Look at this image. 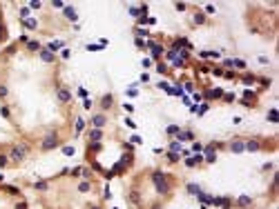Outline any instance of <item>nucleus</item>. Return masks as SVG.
Here are the masks:
<instances>
[{
  "mask_svg": "<svg viewBox=\"0 0 279 209\" xmlns=\"http://www.w3.org/2000/svg\"><path fill=\"white\" fill-rule=\"evenodd\" d=\"M152 183H154V187L156 191L161 196H170V191H172V187H170V183H168V176L163 171H152Z\"/></svg>",
  "mask_w": 279,
  "mask_h": 209,
  "instance_id": "obj_1",
  "label": "nucleus"
},
{
  "mask_svg": "<svg viewBox=\"0 0 279 209\" xmlns=\"http://www.w3.org/2000/svg\"><path fill=\"white\" fill-rule=\"evenodd\" d=\"M60 145V138H58V134L56 131H49L47 136L43 138V143H40V147L45 151H49V149H54V147H58Z\"/></svg>",
  "mask_w": 279,
  "mask_h": 209,
  "instance_id": "obj_2",
  "label": "nucleus"
},
{
  "mask_svg": "<svg viewBox=\"0 0 279 209\" xmlns=\"http://www.w3.org/2000/svg\"><path fill=\"white\" fill-rule=\"evenodd\" d=\"M145 47L150 49V56H152V58H154V60H159V58H161L163 54H165V47H163L161 42H154V40H147V42H145Z\"/></svg>",
  "mask_w": 279,
  "mask_h": 209,
  "instance_id": "obj_3",
  "label": "nucleus"
},
{
  "mask_svg": "<svg viewBox=\"0 0 279 209\" xmlns=\"http://www.w3.org/2000/svg\"><path fill=\"white\" fill-rule=\"evenodd\" d=\"M27 151H29V147H27V145H16L14 149H11V160H14V162H20V160H25Z\"/></svg>",
  "mask_w": 279,
  "mask_h": 209,
  "instance_id": "obj_4",
  "label": "nucleus"
},
{
  "mask_svg": "<svg viewBox=\"0 0 279 209\" xmlns=\"http://www.w3.org/2000/svg\"><path fill=\"white\" fill-rule=\"evenodd\" d=\"M201 156H203V160H206V162H214V160H217V149L212 147V143H210L208 147H203Z\"/></svg>",
  "mask_w": 279,
  "mask_h": 209,
  "instance_id": "obj_5",
  "label": "nucleus"
},
{
  "mask_svg": "<svg viewBox=\"0 0 279 209\" xmlns=\"http://www.w3.org/2000/svg\"><path fill=\"white\" fill-rule=\"evenodd\" d=\"M255 100H257V94L250 91V89H246V91L241 94V100H239V103L246 105V107H252V105H255Z\"/></svg>",
  "mask_w": 279,
  "mask_h": 209,
  "instance_id": "obj_6",
  "label": "nucleus"
},
{
  "mask_svg": "<svg viewBox=\"0 0 279 209\" xmlns=\"http://www.w3.org/2000/svg\"><path fill=\"white\" fill-rule=\"evenodd\" d=\"M174 140L176 143H188V140L192 143V140H194V134H192V129H181V131L174 136Z\"/></svg>",
  "mask_w": 279,
  "mask_h": 209,
  "instance_id": "obj_7",
  "label": "nucleus"
},
{
  "mask_svg": "<svg viewBox=\"0 0 279 209\" xmlns=\"http://www.w3.org/2000/svg\"><path fill=\"white\" fill-rule=\"evenodd\" d=\"M63 16H65L67 20H72V22L78 20V14H76V9H74L72 5H65V7H63Z\"/></svg>",
  "mask_w": 279,
  "mask_h": 209,
  "instance_id": "obj_8",
  "label": "nucleus"
},
{
  "mask_svg": "<svg viewBox=\"0 0 279 209\" xmlns=\"http://www.w3.org/2000/svg\"><path fill=\"white\" fill-rule=\"evenodd\" d=\"M105 122H107V118H105L103 114H94V118H92L94 129H103V127H105Z\"/></svg>",
  "mask_w": 279,
  "mask_h": 209,
  "instance_id": "obj_9",
  "label": "nucleus"
},
{
  "mask_svg": "<svg viewBox=\"0 0 279 209\" xmlns=\"http://www.w3.org/2000/svg\"><path fill=\"white\" fill-rule=\"evenodd\" d=\"M230 151H232V154H241V151H246V143H243V140H232V143H230Z\"/></svg>",
  "mask_w": 279,
  "mask_h": 209,
  "instance_id": "obj_10",
  "label": "nucleus"
},
{
  "mask_svg": "<svg viewBox=\"0 0 279 209\" xmlns=\"http://www.w3.org/2000/svg\"><path fill=\"white\" fill-rule=\"evenodd\" d=\"M134 36L139 38V40H141V38H147V40H152V31H150V29H145V27H136V29H134Z\"/></svg>",
  "mask_w": 279,
  "mask_h": 209,
  "instance_id": "obj_11",
  "label": "nucleus"
},
{
  "mask_svg": "<svg viewBox=\"0 0 279 209\" xmlns=\"http://www.w3.org/2000/svg\"><path fill=\"white\" fill-rule=\"evenodd\" d=\"M58 100L60 103H72V94L67 87H58Z\"/></svg>",
  "mask_w": 279,
  "mask_h": 209,
  "instance_id": "obj_12",
  "label": "nucleus"
},
{
  "mask_svg": "<svg viewBox=\"0 0 279 209\" xmlns=\"http://www.w3.org/2000/svg\"><path fill=\"white\" fill-rule=\"evenodd\" d=\"M45 49H49L52 54H54V51H60V49H65V42H63V40H54V42H49Z\"/></svg>",
  "mask_w": 279,
  "mask_h": 209,
  "instance_id": "obj_13",
  "label": "nucleus"
},
{
  "mask_svg": "<svg viewBox=\"0 0 279 209\" xmlns=\"http://www.w3.org/2000/svg\"><path fill=\"white\" fill-rule=\"evenodd\" d=\"M89 140H92V143H101V140H103V129H92V131H89Z\"/></svg>",
  "mask_w": 279,
  "mask_h": 209,
  "instance_id": "obj_14",
  "label": "nucleus"
},
{
  "mask_svg": "<svg viewBox=\"0 0 279 209\" xmlns=\"http://www.w3.org/2000/svg\"><path fill=\"white\" fill-rule=\"evenodd\" d=\"M203 96H206V100H214V98H221L223 91H221V89H210V91H206Z\"/></svg>",
  "mask_w": 279,
  "mask_h": 209,
  "instance_id": "obj_15",
  "label": "nucleus"
},
{
  "mask_svg": "<svg viewBox=\"0 0 279 209\" xmlns=\"http://www.w3.org/2000/svg\"><path fill=\"white\" fill-rule=\"evenodd\" d=\"M40 58L45 60V63H54V60H56V56H54L52 51H49V49H40Z\"/></svg>",
  "mask_w": 279,
  "mask_h": 209,
  "instance_id": "obj_16",
  "label": "nucleus"
},
{
  "mask_svg": "<svg viewBox=\"0 0 279 209\" xmlns=\"http://www.w3.org/2000/svg\"><path fill=\"white\" fill-rule=\"evenodd\" d=\"M252 205V198H248V196H239L237 198V207H250Z\"/></svg>",
  "mask_w": 279,
  "mask_h": 209,
  "instance_id": "obj_17",
  "label": "nucleus"
},
{
  "mask_svg": "<svg viewBox=\"0 0 279 209\" xmlns=\"http://www.w3.org/2000/svg\"><path fill=\"white\" fill-rule=\"evenodd\" d=\"M112 100H114V96L112 94H105L103 100H101V107H103V109H110V107H112Z\"/></svg>",
  "mask_w": 279,
  "mask_h": 209,
  "instance_id": "obj_18",
  "label": "nucleus"
},
{
  "mask_svg": "<svg viewBox=\"0 0 279 209\" xmlns=\"http://www.w3.org/2000/svg\"><path fill=\"white\" fill-rule=\"evenodd\" d=\"M246 149L248 151H259L261 149V143H259V140H248V143H246Z\"/></svg>",
  "mask_w": 279,
  "mask_h": 209,
  "instance_id": "obj_19",
  "label": "nucleus"
},
{
  "mask_svg": "<svg viewBox=\"0 0 279 209\" xmlns=\"http://www.w3.org/2000/svg\"><path fill=\"white\" fill-rule=\"evenodd\" d=\"M188 194H190V196H197L199 194V191H201V187H199V185H194V183H188Z\"/></svg>",
  "mask_w": 279,
  "mask_h": 209,
  "instance_id": "obj_20",
  "label": "nucleus"
},
{
  "mask_svg": "<svg viewBox=\"0 0 279 209\" xmlns=\"http://www.w3.org/2000/svg\"><path fill=\"white\" fill-rule=\"evenodd\" d=\"M252 82H257V78L250 76V73H246V76H241V85H246V87H250Z\"/></svg>",
  "mask_w": 279,
  "mask_h": 209,
  "instance_id": "obj_21",
  "label": "nucleus"
},
{
  "mask_svg": "<svg viewBox=\"0 0 279 209\" xmlns=\"http://www.w3.org/2000/svg\"><path fill=\"white\" fill-rule=\"evenodd\" d=\"M246 67H248V65H246V60H239V58H237V60H232V69H239V71H243Z\"/></svg>",
  "mask_w": 279,
  "mask_h": 209,
  "instance_id": "obj_22",
  "label": "nucleus"
},
{
  "mask_svg": "<svg viewBox=\"0 0 279 209\" xmlns=\"http://www.w3.org/2000/svg\"><path fill=\"white\" fill-rule=\"evenodd\" d=\"M168 162H179L181 160V154H176V151H168Z\"/></svg>",
  "mask_w": 279,
  "mask_h": 209,
  "instance_id": "obj_23",
  "label": "nucleus"
},
{
  "mask_svg": "<svg viewBox=\"0 0 279 209\" xmlns=\"http://www.w3.org/2000/svg\"><path fill=\"white\" fill-rule=\"evenodd\" d=\"M268 122H279V111L277 109H270L268 111Z\"/></svg>",
  "mask_w": 279,
  "mask_h": 209,
  "instance_id": "obj_24",
  "label": "nucleus"
},
{
  "mask_svg": "<svg viewBox=\"0 0 279 209\" xmlns=\"http://www.w3.org/2000/svg\"><path fill=\"white\" fill-rule=\"evenodd\" d=\"M2 191H7V194H11V196H18L20 191H18V187H14V185H5L2 187Z\"/></svg>",
  "mask_w": 279,
  "mask_h": 209,
  "instance_id": "obj_25",
  "label": "nucleus"
},
{
  "mask_svg": "<svg viewBox=\"0 0 279 209\" xmlns=\"http://www.w3.org/2000/svg\"><path fill=\"white\" fill-rule=\"evenodd\" d=\"M179 131H181V129L176 127V125H168V127H165V134H168V136H176Z\"/></svg>",
  "mask_w": 279,
  "mask_h": 209,
  "instance_id": "obj_26",
  "label": "nucleus"
},
{
  "mask_svg": "<svg viewBox=\"0 0 279 209\" xmlns=\"http://www.w3.org/2000/svg\"><path fill=\"white\" fill-rule=\"evenodd\" d=\"M27 49H29V51H40V42L29 40V42H27Z\"/></svg>",
  "mask_w": 279,
  "mask_h": 209,
  "instance_id": "obj_27",
  "label": "nucleus"
},
{
  "mask_svg": "<svg viewBox=\"0 0 279 209\" xmlns=\"http://www.w3.org/2000/svg\"><path fill=\"white\" fill-rule=\"evenodd\" d=\"M22 25H25L27 29H36V27H38V22L34 20V18H27V20H22Z\"/></svg>",
  "mask_w": 279,
  "mask_h": 209,
  "instance_id": "obj_28",
  "label": "nucleus"
},
{
  "mask_svg": "<svg viewBox=\"0 0 279 209\" xmlns=\"http://www.w3.org/2000/svg\"><path fill=\"white\" fill-rule=\"evenodd\" d=\"M74 129H76V136L85 129V120H83V118H76V127H74Z\"/></svg>",
  "mask_w": 279,
  "mask_h": 209,
  "instance_id": "obj_29",
  "label": "nucleus"
},
{
  "mask_svg": "<svg viewBox=\"0 0 279 209\" xmlns=\"http://www.w3.org/2000/svg\"><path fill=\"white\" fill-rule=\"evenodd\" d=\"M85 49H87V51H103V47H101L98 42H89V45H87Z\"/></svg>",
  "mask_w": 279,
  "mask_h": 209,
  "instance_id": "obj_30",
  "label": "nucleus"
},
{
  "mask_svg": "<svg viewBox=\"0 0 279 209\" xmlns=\"http://www.w3.org/2000/svg\"><path fill=\"white\" fill-rule=\"evenodd\" d=\"M168 151H176V154H179V151H181V143L172 140V143H170V147H168Z\"/></svg>",
  "mask_w": 279,
  "mask_h": 209,
  "instance_id": "obj_31",
  "label": "nucleus"
},
{
  "mask_svg": "<svg viewBox=\"0 0 279 209\" xmlns=\"http://www.w3.org/2000/svg\"><path fill=\"white\" fill-rule=\"evenodd\" d=\"M47 187H49V185L45 183V180H40V183H36V185H34V189H36V191H45Z\"/></svg>",
  "mask_w": 279,
  "mask_h": 209,
  "instance_id": "obj_32",
  "label": "nucleus"
},
{
  "mask_svg": "<svg viewBox=\"0 0 279 209\" xmlns=\"http://www.w3.org/2000/svg\"><path fill=\"white\" fill-rule=\"evenodd\" d=\"M181 87H183V91H188V94H194V87H192V82H181Z\"/></svg>",
  "mask_w": 279,
  "mask_h": 209,
  "instance_id": "obj_33",
  "label": "nucleus"
},
{
  "mask_svg": "<svg viewBox=\"0 0 279 209\" xmlns=\"http://www.w3.org/2000/svg\"><path fill=\"white\" fill-rule=\"evenodd\" d=\"M208 109H210V105H208V103H201V105H199V109H197V114H201V116H203Z\"/></svg>",
  "mask_w": 279,
  "mask_h": 209,
  "instance_id": "obj_34",
  "label": "nucleus"
},
{
  "mask_svg": "<svg viewBox=\"0 0 279 209\" xmlns=\"http://www.w3.org/2000/svg\"><path fill=\"white\" fill-rule=\"evenodd\" d=\"M206 22V16L203 14H194V25H203Z\"/></svg>",
  "mask_w": 279,
  "mask_h": 209,
  "instance_id": "obj_35",
  "label": "nucleus"
},
{
  "mask_svg": "<svg viewBox=\"0 0 279 209\" xmlns=\"http://www.w3.org/2000/svg\"><path fill=\"white\" fill-rule=\"evenodd\" d=\"M29 14H31L29 7H22V9H20V18H22V20H27V18H29Z\"/></svg>",
  "mask_w": 279,
  "mask_h": 209,
  "instance_id": "obj_36",
  "label": "nucleus"
},
{
  "mask_svg": "<svg viewBox=\"0 0 279 209\" xmlns=\"http://www.w3.org/2000/svg\"><path fill=\"white\" fill-rule=\"evenodd\" d=\"M201 151H203V145L201 143H194V145H192V154H201Z\"/></svg>",
  "mask_w": 279,
  "mask_h": 209,
  "instance_id": "obj_37",
  "label": "nucleus"
},
{
  "mask_svg": "<svg viewBox=\"0 0 279 209\" xmlns=\"http://www.w3.org/2000/svg\"><path fill=\"white\" fill-rule=\"evenodd\" d=\"M78 191H83V194H87V191H89V183H87V180L78 185Z\"/></svg>",
  "mask_w": 279,
  "mask_h": 209,
  "instance_id": "obj_38",
  "label": "nucleus"
},
{
  "mask_svg": "<svg viewBox=\"0 0 279 209\" xmlns=\"http://www.w3.org/2000/svg\"><path fill=\"white\" fill-rule=\"evenodd\" d=\"M156 71H159V73H168V65H165V63H159V65H156Z\"/></svg>",
  "mask_w": 279,
  "mask_h": 209,
  "instance_id": "obj_39",
  "label": "nucleus"
},
{
  "mask_svg": "<svg viewBox=\"0 0 279 209\" xmlns=\"http://www.w3.org/2000/svg\"><path fill=\"white\" fill-rule=\"evenodd\" d=\"M63 154H65V156H74V147H72V145L63 147Z\"/></svg>",
  "mask_w": 279,
  "mask_h": 209,
  "instance_id": "obj_40",
  "label": "nucleus"
},
{
  "mask_svg": "<svg viewBox=\"0 0 279 209\" xmlns=\"http://www.w3.org/2000/svg\"><path fill=\"white\" fill-rule=\"evenodd\" d=\"M81 176L83 178H89V176H92V169H89V167H83L81 169Z\"/></svg>",
  "mask_w": 279,
  "mask_h": 209,
  "instance_id": "obj_41",
  "label": "nucleus"
},
{
  "mask_svg": "<svg viewBox=\"0 0 279 209\" xmlns=\"http://www.w3.org/2000/svg\"><path fill=\"white\" fill-rule=\"evenodd\" d=\"M127 96H130V98H136V96H139V91H136V87H130V89H127Z\"/></svg>",
  "mask_w": 279,
  "mask_h": 209,
  "instance_id": "obj_42",
  "label": "nucleus"
},
{
  "mask_svg": "<svg viewBox=\"0 0 279 209\" xmlns=\"http://www.w3.org/2000/svg\"><path fill=\"white\" fill-rule=\"evenodd\" d=\"M223 67H226L228 71H232V60H230V58H226V60H223ZM226 69H223V71H226Z\"/></svg>",
  "mask_w": 279,
  "mask_h": 209,
  "instance_id": "obj_43",
  "label": "nucleus"
},
{
  "mask_svg": "<svg viewBox=\"0 0 279 209\" xmlns=\"http://www.w3.org/2000/svg\"><path fill=\"white\" fill-rule=\"evenodd\" d=\"M221 98H223L226 103H232V100H235V94H223V96H221Z\"/></svg>",
  "mask_w": 279,
  "mask_h": 209,
  "instance_id": "obj_44",
  "label": "nucleus"
},
{
  "mask_svg": "<svg viewBox=\"0 0 279 209\" xmlns=\"http://www.w3.org/2000/svg\"><path fill=\"white\" fill-rule=\"evenodd\" d=\"M185 167H197V162H194V158H185Z\"/></svg>",
  "mask_w": 279,
  "mask_h": 209,
  "instance_id": "obj_45",
  "label": "nucleus"
},
{
  "mask_svg": "<svg viewBox=\"0 0 279 209\" xmlns=\"http://www.w3.org/2000/svg\"><path fill=\"white\" fill-rule=\"evenodd\" d=\"M0 114H2V118H9L11 111H9V107H2V109H0Z\"/></svg>",
  "mask_w": 279,
  "mask_h": 209,
  "instance_id": "obj_46",
  "label": "nucleus"
},
{
  "mask_svg": "<svg viewBox=\"0 0 279 209\" xmlns=\"http://www.w3.org/2000/svg\"><path fill=\"white\" fill-rule=\"evenodd\" d=\"M192 158H194L197 165H201V162H203V156H201V154H192Z\"/></svg>",
  "mask_w": 279,
  "mask_h": 209,
  "instance_id": "obj_47",
  "label": "nucleus"
},
{
  "mask_svg": "<svg viewBox=\"0 0 279 209\" xmlns=\"http://www.w3.org/2000/svg\"><path fill=\"white\" fill-rule=\"evenodd\" d=\"M7 94H9V89L5 87V85H0V98H5V96H7Z\"/></svg>",
  "mask_w": 279,
  "mask_h": 209,
  "instance_id": "obj_48",
  "label": "nucleus"
},
{
  "mask_svg": "<svg viewBox=\"0 0 279 209\" xmlns=\"http://www.w3.org/2000/svg\"><path fill=\"white\" fill-rule=\"evenodd\" d=\"M7 162H9L7 156H0V167H7Z\"/></svg>",
  "mask_w": 279,
  "mask_h": 209,
  "instance_id": "obj_49",
  "label": "nucleus"
},
{
  "mask_svg": "<svg viewBox=\"0 0 279 209\" xmlns=\"http://www.w3.org/2000/svg\"><path fill=\"white\" fill-rule=\"evenodd\" d=\"M81 169H83V167H74V169H72V176L78 178V176H81Z\"/></svg>",
  "mask_w": 279,
  "mask_h": 209,
  "instance_id": "obj_50",
  "label": "nucleus"
},
{
  "mask_svg": "<svg viewBox=\"0 0 279 209\" xmlns=\"http://www.w3.org/2000/svg\"><path fill=\"white\" fill-rule=\"evenodd\" d=\"M60 56H63V58H69L72 51H69V49H60Z\"/></svg>",
  "mask_w": 279,
  "mask_h": 209,
  "instance_id": "obj_51",
  "label": "nucleus"
},
{
  "mask_svg": "<svg viewBox=\"0 0 279 209\" xmlns=\"http://www.w3.org/2000/svg\"><path fill=\"white\" fill-rule=\"evenodd\" d=\"M125 125H127V127H132V129H134V127H136V122L132 120V118H125Z\"/></svg>",
  "mask_w": 279,
  "mask_h": 209,
  "instance_id": "obj_52",
  "label": "nucleus"
},
{
  "mask_svg": "<svg viewBox=\"0 0 279 209\" xmlns=\"http://www.w3.org/2000/svg\"><path fill=\"white\" fill-rule=\"evenodd\" d=\"M40 7H43V5L36 2V0H34V2H29V9H40Z\"/></svg>",
  "mask_w": 279,
  "mask_h": 209,
  "instance_id": "obj_53",
  "label": "nucleus"
},
{
  "mask_svg": "<svg viewBox=\"0 0 279 209\" xmlns=\"http://www.w3.org/2000/svg\"><path fill=\"white\" fill-rule=\"evenodd\" d=\"M52 5H54V7H56V9H63V7H65V2H60V0H54V2H52Z\"/></svg>",
  "mask_w": 279,
  "mask_h": 209,
  "instance_id": "obj_54",
  "label": "nucleus"
},
{
  "mask_svg": "<svg viewBox=\"0 0 279 209\" xmlns=\"http://www.w3.org/2000/svg\"><path fill=\"white\" fill-rule=\"evenodd\" d=\"M83 107H85V109H89V107H92V100L85 98V100H83Z\"/></svg>",
  "mask_w": 279,
  "mask_h": 209,
  "instance_id": "obj_55",
  "label": "nucleus"
},
{
  "mask_svg": "<svg viewBox=\"0 0 279 209\" xmlns=\"http://www.w3.org/2000/svg\"><path fill=\"white\" fill-rule=\"evenodd\" d=\"M134 42H136V47H145L147 40H139V38H134Z\"/></svg>",
  "mask_w": 279,
  "mask_h": 209,
  "instance_id": "obj_56",
  "label": "nucleus"
},
{
  "mask_svg": "<svg viewBox=\"0 0 279 209\" xmlns=\"http://www.w3.org/2000/svg\"><path fill=\"white\" fill-rule=\"evenodd\" d=\"M143 67H145V69H150V67H152V60L145 58V60H143Z\"/></svg>",
  "mask_w": 279,
  "mask_h": 209,
  "instance_id": "obj_57",
  "label": "nucleus"
},
{
  "mask_svg": "<svg viewBox=\"0 0 279 209\" xmlns=\"http://www.w3.org/2000/svg\"><path fill=\"white\" fill-rule=\"evenodd\" d=\"M132 143H134V145H141L143 140H141V136H132Z\"/></svg>",
  "mask_w": 279,
  "mask_h": 209,
  "instance_id": "obj_58",
  "label": "nucleus"
},
{
  "mask_svg": "<svg viewBox=\"0 0 279 209\" xmlns=\"http://www.w3.org/2000/svg\"><path fill=\"white\" fill-rule=\"evenodd\" d=\"M176 11H185V5L183 2H176Z\"/></svg>",
  "mask_w": 279,
  "mask_h": 209,
  "instance_id": "obj_59",
  "label": "nucleus"
},
{
  "mask_svg": "<svg viewBox=\"0 0 279 209\" xmlns=\"http://www.w3.org/2000/svg\"><path fill=\"white\" fill-rule=\"evenodd\" d=\"M78 96H81V98H87V91H85V89L81 87V89H78Z\"/></svg>",
  "mask_w": 279,
  "mask_h": 209,
  "instance_id": "obj_60",
  "label": "nucleus"
},
{
  "mask_svg": "<svg viewBox=\"0 0 279 209\" xmlns=\"http://www.w3.org/2000/svg\"><path fill=\"white\" fill-rule=\"evenodd\" d=\"M210 71V65H201V73H208Z\"/></svg>",
  "mask_w": 279,
  "mask_h": 209,
  "instance_id": "obj_61",
  "label": "nucleus"
},
{
  "mask_svg": "<svg viewBox=\"0 0 279 209\" xmlns=\"http://www.w3.org/2000/svg\"><path fill=\"white\" fill-rule=\"evenodd\" d=\"M16 209H27V205H25V202H20V205L16 207Z\"/></svg>",
  "mask_w": 279,
  "mask_h": 209,
  "instance_id": "obj_62",
  "label": "nucleus"
},
{
  "mask_svg": "<svg viewBox=\"0 0 279 209\" xmlns=\"http://www.w3.org/2000/svg\"><path fill=\"white\" fill-rule=\"evenodd\" d=\"M89 209H101V207H98V205H94V207H89Z\"/></svg>",
  "mask_w": 279,
  "mask_h": 209,
  "instance_id": "obj_63",
  "label": "nucleus"
},
{
  "mask_svg": "<svg viewBox=\"0 0 279 209\" xmlns=\"http://www.w3.org/2000/svg\"><path fill=\"white\" fill-rule=\"evenodd\" d=\"M0 180H2V174H0Z\"/></svg>",
  "mask_w": 279,
  "mask_h": 209,
  "instance_id": "obj_64",
  "label": "nucleus"
}]
</instances>
